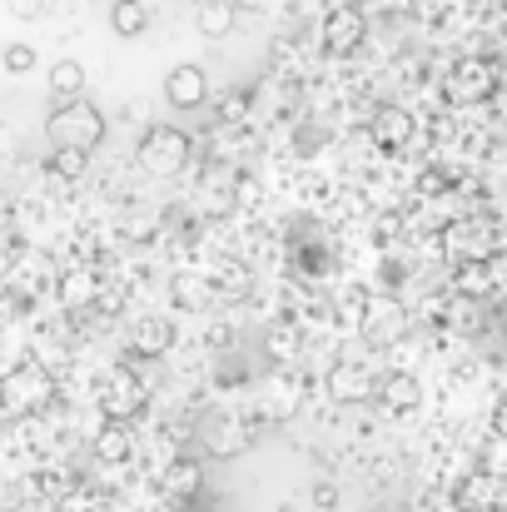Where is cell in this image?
I'll use <instances>...</instances> for the list:
<instances>
[{
	"instance_id": "1",
	"label": "cell",
	"mask_w": 507,
	"mask_h": 512,
	"mask_svg": "<svg viewBox=\"0 0 507 512\" xmlns=\"http://www.w3.org/2000/svg\"><path fill=\"white\" fill-rule=\"evenodd\" d=\"M45 135L55 150H95L105 140V115L90 105V100H75V105H55L50 120H45Z\"/></svg>"
},
{
	"instance_id": "2",
	"label": "cell",
	"mask_w": 507,
	"mask_h": 512,
	"mask_svg": "<svg viewBox=\"0 0 507 512\" xmlns=\"http://www.w3.org/2000/svg\"><path fill=\"white\" fill-rule=\"evenodd\" d=\"M55 403V378L45 368H10L0 378V413L5 418H30V413H45Z\"/></svg>"
},
{
	"instance_id": "3",
	"label": "cell",
	"mask_w": 507,
	"mask_h": 512,
	"mask_svg": "<svg viewBox=\"0 0 507 512\" xmlns=\"http://www.w3.org/2000/svg\"><path fill=\"white\" fill-rule=\"evenodd\" d=\"M189 155H194V145H189V135H184V130H174V125H150V130L140 135V150H135L140 170L155 174V179H174V174H184L189 170Z\"/></svg>"
},
{
	"instance_id": "4",
	"label": "cell",
	"mask_w": 507,
	"mask_h": 512,
	"mask_svg": "<svg viewBox=\"0 0 507 512\" xmlns=\"http://www.w3.org/2000/svg\"><path fill=\"white\" fill-rule=\"evenodd\" d=\"M493 90H498V70H493V60H483V55H463V60L448 70V80H443L448 105H483Z\"/></svg>"
},
{
	"instance_id": "5",
	"label": "cell",
	"mask_w": 507,
	"mask_h": 512,
	"mask_svg": "<svg viewBox=\"0 0 507 512\" xmlns=\"http://www.w3.org/2000/svg\"><path fill=\"white\" fill-rule=\"evenodd\" d=\"M443 249L458 254V264H493L498 239H493V224L488 219H458V224L443 229Z\"/></svg>"
},
{
	"instance_id": "6",
	"label": "cell",
	"mask_w": 507,
	"mask_h": 512,
	"mask_svg": "<svg viewBox=\"0 0 507 512\" xmlns=\"http://www.w3.org/2000/svg\"><path fill=\"white\" fill-rule=\"evenodd\" d=\"M100 408H105V423H125L145 408V383L130 373V368H115L105 383H100Z\"/></svg>"
},
{
	"instance_id": "7",
	"label": "cell",
	"mask_w": 507,
	"mask_h": 512,
	"mask_svg": "<svg viewBox=\"0 0 507 512\" xmlns=\"http://www.w3.org/2000/svg\"><path fill=\"white\" fill-rule=\"evenodd\" d=\"M373 393H378V378L368 368H358V363H334L329 368V398H334L338 408H358Z\"/></svg>"
},
{
	"instance_id": "8",
	"label": "cell",
	"mask_w": 507,
	"mask_h": 512,
	"mask_svg": "<svg viewBox=\"0 0 507 512\" xmlns=\"http://www.w3.org/2000/svg\"><path fill=\"white\" fill-rule=\"evenodd\" d=\"M363 334H368L373 343L403 339V334H408V314H403V304L388 299V294L368 299V309H363Z\"/></svg>"
},
{
	"instance_id": "9",
	"label": "cell",
	"mask_w": 507,
	"mask_h": 512,
	"mask_svg": "<svg viewBox=\"0 0 507 512\" xmlns=\"http://www.w3.org/2000/svg\"><path fill=\"white\" fill-rule=\"evenodd\" d=\"M363 35H368V25H363V10H353V5H343V10H329V20H324V50L329 55H353L358 45H363Z\"/></svg>"
},
{
	"instance_id": "10",
	"label": "cell",
	"mask_w": 507,
	"mask_h": 512,
	"mask_svg": "<svg viewBox=\"0 0 507 512\" xmlns=\"http://www.w3.org/2000/svg\"><path fill=\"white\" fill-rule=\"evenodd\" d=\"M165 100L174 110H199L209 100V75L199 65H174L165 75Z\"/></svg>"
},
{
	"instance_id": "11",
	"label": "cell",
	"mask_w": 507,
	"mask_h": 512,
	"mask_svg": "<svg viewBox=\"0 0 507 512\" xmlns=\"http://www.w3.org/2000/svg\"><path fill=\"white\" fill-rule=\"evenodd\" d=\"M373 145L388 150V155L408 150V145H413V115H408L403 105H383V110L373 115Z\"/></svg>"
},
{
	"instance_id": "12",
	"label": "cell",
	"mask_w": 507,
	"mask_h": 512,
	"mask_svg": "<svg viewBox=\"0 0 507 512\" xmlns=\"http://www.w3.org/2000/svg\"><path fill=\"white\" fill-rule=\"evenodd\" d=\"M378 398L388 413H413V408H423V383L413 373H388V378H378Z\"/></svg>"
},
{
	"instance_id": "13",
	"label": "cell",
	"mask_w": 507,
	"mask_h": 512,
	"mask_svg": "<svg viewBox=\"0 0 507 512\" xmlns=\"http://www.w3.org/2000/svg\"><path fill=\"white\" fill-rule=\"evenodd\" d=\"M130 348L140 353V358H160L174 348V324L169 319H140L135 329H130Z\"/></svg>"
},
{
	"instance_id": "14",
	"label": "cell",
	"mask_w": 507,
	"mask_h": 512,
	"mask_svg": "<svg viewBox=\"0 0 507 512\" xmlns=\"http://www.w3.org/2000/svg\"><path fill=\"white\" fill-rule=\"evenodd\" d=\"M80 90H85V65H80V60H55V65H50V95H55V105L85 100Z\"/></svg>"
},
{
	"instance_id": "15",
	"label": "cell",
	"mask_w": 507,
	"mask_h": 512,
	"mask_svg": "<svg viewBox=\"0 0 507 512\" xmlns=\"http://www.w3.org/2000/svg\"><path fill=\"white\" fill-rule=\"evenodd\" d=\"M60 299H65V309H85V304H100V279H95L90 269H70V274L60 279Z\"/></svg>"
},
{
	"instance_id": "16",
	"label": "cell",
	"mask_w": 507,
	"mask_h": 512,
	"mask_svg": "<svg viewBox=\"0 0 507 512\" xmlns=\"http://www.w3.org/2000/svg\"><path fill=\"white\" fill-rule=\"evenodd\" d=\"M130 453H135L130 428H125V423H105L100 438H95V458H100V463H125Z\"/></svg>"
},
{
	"instance_id": "17",
	"label": "cell",
	"mask_w": 507,
	"mask_h": 512,
	"mask_svg": "<svg viewBox=\"0 0 507 512\" xmlns=\"http://www.w3.org/2000/svg\"><path fill=\"white\" fill-rule=\"evenodd\" d=\"M194 25H199V35L224 40V35L234 30V5H229V0H204L199 15H194Z\"/></svg>"
},
{
	"instance_id": "18",
	"label": "cell",
	"mask_w": 507,
	"mask_h": 512,
	"mask_svg": "<svg viewBox=\"0 0 507 512\" xmlns=\"http://www.w3.org/2000/svg\"><path fill=\"white\" fill-rule=\"evenodd\" d=\"M110 25H115V35L135 40V35H145V30H150V10H145L140 0H115V10H110Z\"/></svg>"
},
{
	"instance_id": "19",
	"label": "cell",
	"mask_w": 507,
	"mask_h": 512,
	"mask_svg": "<svg viewBox=\"0 0 507 512\" xmlns=\"http://www.w3.org/2000/svg\"><path fill=\"white\" fill-rule=\"evenodd\" d=\"M453 289H458L463 299H483V294L493 289V264H458Z\"/></svg>"
},
{
	"instance_id": "20",
	"label": "cell",
	"mask_w": 507,
	"mask_h": 512,
	"mask_svg": "<svg viewBox=\"0 0 507 512\" xmlns=\"http://www.w3.org/2000/svg\"><path fill=\"white\" fill-rule=\"evenodd\" d=\"M174 304H179V309H204V304H209V284H204L199 274H179V279H174Z\"/></svg>"
},
{
	"instance_id": "21",
	"label": "cell",
	"mask_w": 507,
	"mask_h": 512,
	"mask_svg": "<svg viewBox=\"0 0 507 512\" xmlns=\"http://www.w3.org/2000/svg\"><path fill=\"white\" fill-rule=\"evenodd\" d=\"M85 170H90V155L85 150H55L50 155V174L55 179H80Z\"/></svg>"
},
{
	"instance_id": "22",
	"label": "cell",
	"mask_w": 507,
	"mask_h": 512,
	"mask_svg": "<svg viewBox=\"0 0 507 512\" xmlns=\"http://www.w3.org/2000/svg\"><path fill=\"white\" fill-rule=\"evenodd\" d=\"M488 503H493V478H468V483L458 488V508L483 512Z\"/></svg>"
},
{
	"instance_id": "23",
	"label": "cell",
	"mask_w": 507,
	"mask_h": 512,
	"mask_svg": "<svg viewBox=\"0 0 507 512\" xmlns=\"http://www.w3.org/2000/svg\"><path fill=\"white\" fill-rule=\"evenodd\" d=\"M165 488L169 493H194V488H199V463H194V458H179L165 473Z\"/></svg>"
},
{
	"instance_id": "24",
	"label": "cell",
	"mask_w": 507,
	"mask_h": 512,
	"mask_svg": "<svg viewBox=\"0 0 507 512\" xmlns=\"http://www.w3.org/2000/svg\"><path fill=\"white\" fill-rule=\"evenodd\" d=\"M0 65H5L10 75H30V70H35V45H25V40H15V45H5V55H0Z\"/></svg>"
},
{
	"instance_id": "25",
	"label": "cell",
	"mask_w": 507,
	"mask_h": 512,
	"mask_svg": "<svg viewBox=\"0 0 507 512\" xmlns=\"http://www.w3.org/2000/svg\"><path fill=\"white\" fill-rule=\"evenodd\" d=\"M264 348H269V358H294V353H299V334L284 324V329H274V334L264 339Z\"/></svg>"
},
{
	"instance_id": "26",
	"label": "cell",
	"mask_w": 507,
	"mask_h": 512,
	"mask_svg": "<svg viewBox=\"0 0 507 512\" xmlns=\"http://www.w3.org/2000/svg\"><path fill=\"white\" fill-rule=\"evenodd\" d=\"M5 5H10V15H20V20H40L50 0H5Z\"/></svg>"
},
{
	"instance_id": "27",
	"label": "cell",
	"mask_w": 507,
	"mask_h": 512,
	"mask_svg": "<svg viewBox=\"0 0 507 512\" xmlns=\"http://www.w3.org/2000/svg\"><path fill=\"white\" fill-rule=\"evenodd\" d=\"M244 105H249L244 95H229V100L219 105V120H239V115H244Z\"/></svg>"
},
{
	"instance_id": "28",
	"label": "cell",
	"mask_w": 507,
	"mask_h": 512,
	"mask_svg": "<svg viewBox=\"0 0 507 512\" xmlns=\"http://www.w3.org/2000/svg\"><path fill=\"white\" fill-rule=\"evenodd\" d=\"M314 503H319V508H338V493H334V488H329V483H319V493H314Z\"/></svg>"
},
{
	"instance_id": "29",
	"label": "cell",
	"mask_w": 507,
	"mask_h": 512,
	"mask_svg": "<svg viewBox=\"0 0 507 512\" xmlns=\"http://www.w3.org/2000/svg\"><path fill=\"white\" fill-rule=\"evenodd\" d=\"M493 428H498V438H507V393H503V403L493 408Z\"/></svg>"
},
{
	"instance_id": "30",
	"label": "cell",
	"mask_w": 507,
	"mask_h": 512,
	"mask_svg": "<svg viewBox=\"0 0 507 512\" xmlns=\"http://www.w3.org/2000/svg\"><path fill=\"white\" fill-rule=\"evenodd\" d=\"M0 512H10V508H0Z\"/></svg>"
}]
</instances>
